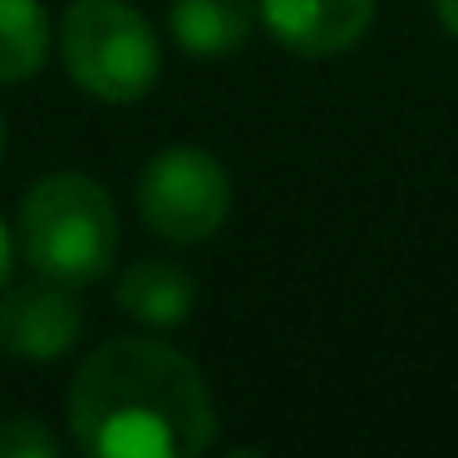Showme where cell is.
I'll return each instance as SVG.
<instances>
[{"label":"cell","mask_w":458,"mask_h":458,"mask_svg":"<svg viewBox=\"0 0 458 458\" xmlns=\"http://www.w3.org/2000/svg\"><path fill=\"white\" fill-rule=\"evenodd\" d=\"M434 15H438V25L458 40V0H434Z\"/></svg>","instance_id":"obj_12"},{"label":"cell","mask_w":458,"mask_h":458,"mask_svg":"<svg viewBox=\"0 0 458 458\" xmlns=\"http://www.w3.org/2000/svg\"><path fill=\"white\" fill-rule=\"evenodd\" d=\"M64 428L89 458H198L217 444V399L178 345L114 335L74 369Z\"/></svg>","instance_id":"obj_1"},{"label":"cell","mask_w":458,"mask_h":458,"mask_svg":"<svg viewBox=\"0 0 458 458\" xmlns=\"http://www.w3.org/2000/svg\"><path fill=\"white\" fill-rule=\"evenodd\" d=\"M55 50L45 0H0V84H30Z\"/></svg>","instance_id":"obj_9"},{"label":"cell","mask_w":458,"mask_h":458,"mask_svg":"<svg viewBox=\"0 0 458 458\" xmlns=\"http://www.w3.org/2000/svg\"><path fill=\"white\" fill-rule=\"evenodd\" d=\"M114 306H119V316L139 320L143 330H178L198 310V276L178 261L139 257L114 281Z\"/></svg>","instance_id":"obj_7"},{"label":"cell","mask_w":458,"mask_h":458,"mask_svg":"<svg viewBox=\"0 0 458 458\" xmlns=\"http://www.w3.org/2000/svg\"><path fill=\"white\" fill-rule=\"evenodd\" d=\"M5 139H11V129H5V114H0V163H5Z\"/></svg>","instance_id":"obj_13"},{"label":"cell","mask_w":458,"mask_h":458,"mask_svg":"<svg viewBox=\"0 0 458 458\" xmlns=\"http://www.w3.org/2000/svg\"><path fill=\"white\" fill-rule=\"evenodd\" d=\"M70 438H60L45 419L11 414L0 419V458H64Z\"/></svg>","instance_id":"obj_10"},{"label":"cell","mask_w":458,"mask_h":458,"mask_svg":"<svg viewBox=\"0 0 458 458\" xmlns=\"http://www.w3.org/2000/svg\"><path fill=\"white\" fill-rule=\"evenodd\" d=\"M55 50L74 89L109 109L148 99L163 74L158 30L129 0H70L55 21Z\"/></svg>","instance_id":"obj_3"},{"label":"cell","mask_w":458,"mask_h":458,"mask_svg":"<svg viewBox=\"0 0 458 458\" xmlns=\"http://www.w3.org/2000/svg\"><path fill=\"white\" fill-rule=\"evenodd\" d=\"M379 0H261V30L301 60H335L375 25Z\"/></svg>","instance_id":"obj_6"},{"label":"cell","mask_w":458,"mask_h":458,"mask_svg":"<svg viewBox=\"0 0 458 458\" xmlns=\"http://www.w3.org/2000/svg\"><path fill=\"white\" fill-rule=\"evenodd\" d=\"M84 301L80 286L35 276L0 291V350L25 365H55L84 340Z\"/></svg>","instance_id":"obj_5"},{"label":"cell","mask_w":458,"mask_h":458,"mask_svg":"<svg viewBox=\"0 0 458 458\" xmlns=\"http://www.w3.org/2000/svg\"><path fill=\"white\" fill-rule=\"evenodd\" d=\"M15 251L35 276L94 286L119 261V202L94 173H45L15 208Z\"/></svg>","instance_id":"obj_2"},{"label":"cell","mask_w":458,"mask_h":458,"mask_svg":"<svg viewBox=\"0 0 458 458\" xmlns=\"http://www.w3.org/2000/svg\"><path fill=\"white\" fill-rule=\"evenodd\" d=\"M261 0H173L168 35L192 60H227L257 35Z\"/></svg>","instance_id":"obj_8"},{"label":"cell","mask_w":458,"mask_h":458,"mask_svg":"<svg viewBox=\"0 0 458 458\" xmlns=\"http://www.w3.org/2000/svg\"><path fill=\"white\" fill-rule=\"evenodd\" d=\"M15 257H21V251H15V232H11V222L0 217V291L11 286V271H15Z\"/></svg>","instance_id":"obj_11"},{"label":"cell","mask_w":458,"mask_h":458,"mask_svg":"<svg viewBox=\"0 0 458 458\" xmlns=\"http://www.w3.org/2000/svg\"><path fill=\"white\" fill-rule=\"evenodd\" d=\"M139 222L168 247H202L232 217V173L202 143H168L133 182Z\"/></svg>","instance_id":"obj_4"}]
</instances>
